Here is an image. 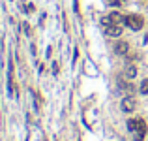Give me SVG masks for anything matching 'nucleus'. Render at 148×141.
<instances>
[{
    "label": "nucleus",
    "instance_id": "nucleus-1",
    "mask_svg": "<svg viewBox=\"0 0 148 141\" xmlns=\"http://www.w3.org/2000/svg\"><path fill=\"white\" fill-rule=\"evenodd\" d=\"M124 25H126V27H130L131 30H141V28H143V25H144V19L141 17V15H126Z\"/></svg>",
    "mask_w": 148,
    "mask_h": 141
},
{
    "label": "nucleus",
    "instance_id": "nucleus-2",
    "mask_svg": "<svg viewBox=\"0 0 148 141\" xmlns=\"http://www.w3.org/2000/svg\"><path fill=\"white\" fill-rule=\"evenodd\" d=\"M120 107H122V111H124V113H133L135 107H137V102H135L133 96H126V98L122 100Z\"/></svg>",
    "mask_w": 148,
    "mask_h": 141
},
{
    "label": "nucleus",
    "instance_id": "nucleus-3",
    "mask_svg": "<svg viewBox=\"0 0 148 141\" xmlns=\"http://www.w3.org/2000/svg\"><path fill=\"white\" fill-rule=\"evenodd\" d=\"M105 32H107V36L111 38H120L122 36V25H107L105 27Z\"/></svg>",
    "mask_w": 148,
    "mask_h": 141
},
{
    "label": "nucleus",
    "instance_id": "nucleus-4",
    "mask_svg": "<svg viewBox=\"0 0 148 141\" xmlns=\"http://www.w3.org/2000/svg\"><path fill=\"white\" fill-rule=\"evenodd\" d=\"M128 51H130V43H128V41H116V43H114V53H116V55L126 57Z\"/></svg>",
    "mask_w": 148,
    "mask_h": 141
},
{
    "label": "nucleus",
    "instance_id": "nucleus-5",
    "mask_svg": "<svg viewBox=\"0 0 148 141\" xmlns=\"http://www.w3.org/2000/svg\"><path fill=\"white\" fill-rule=\"evenodd\" d=\"M107 19H109V25H122L126 17H122V13H118V11H111Z\"/></svg>",
    "mask_w": 148,
    "mask_h": 141
},
{
    "label": "nucleus",
    "instance_id": "nucleus-6",
    "mask_svg": "<svg viewBox=\"0 0 148 141\" xmlns=\"http://www.w3.org/2000/svg\"><path fill=\"white\" fill-rule=\"evenodd\" d=\"M124 77L126 79H135L137 77V66L135 64H128L126 70H124Z\"/></svg>",
    "mask_w": 148,
    "mask_h": 141
},
{
    "label": "nucleus",
    "instance_id": "nucleus-7",
    "mask_svg": "<svg viewBox=\"0 0 148 141\" xmlns=\"http://www.w3.org/2000/svg\"><path fill=\"white\" fill-rule=\"evenodd\" d=\"M137 128H139V118H130V120H128V130L137 134Z\"/></svg>",
    "mask_w": 148,
    "mask_h": 141
},
{
    "label": "nucleus",
    "instance_id": "nucleus-8",
    "mask_svg": "<svg viewBox=\"0 0 148 141\" xmlns=\"http://www.w3.org/2000/svg\"><path fill=\"white\" fill-rule=\"evenodd\" d=\"M139 92L141 94H148V79H143V83L139 86Z\"/></svg>",
    "mask_w": 148,
    "mask_h": 141
},
{
    "label": "nucleus",
    "instance_id": "nucleus-9",
    "mask_svg": "<svg viewBox=\"0 0 148 141\" xmlns=\"http://www.w3.org/2000/svg\"><path fill=\"white\" fill-rule=\"evenodd\" d=\"M111 6H118V4H122V0H107Z\"/></svg>",
    "mask_w": 148,
    "mask_h": 141
}]
</instances>
